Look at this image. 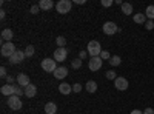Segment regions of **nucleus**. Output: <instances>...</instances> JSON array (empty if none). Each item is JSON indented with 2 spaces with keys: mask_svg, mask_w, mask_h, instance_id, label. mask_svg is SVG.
Here are the masks:
<instances>
[{
  "mask_svg": "<svg viewBox=\"0 0 154 114\" xmlns=\"http://www.w3.org/2000/svg\"><path fill=\"white\" fill-rule=\"evenodd\" d=\"M37 94V86L35 85H28L26 88H25V96H26V97H34Z\"/></svg>",
  "mask_w": 154,
  "mask_h": 114,
  "instance_id": "obj_14",
  "label": "nucleus"
},
{
  "mask_svg": "<svg viewBox=\"0 0 154 114\" xmlns=\"http://www.w3.org/2000/svg\"><path fill=\"white\" fill-rule=\"evenodd\" d=\"M22 97H19V96H11V97H8V106L11 108V109H14V111H19V109H22Z\"/></svg>",
  "mask_w": 154,
  "mask_h": 114,
  "instance_id": "obj_5",
  "label": "nucleus"
},
{
  "mask_svg": "<svg viewBox=\"0 0 154 114\" xmlns=\"http://www.w3.org/2000/svg\"><path fill=\"white\" fill-rule=\"evenodd\" d=\"M5 16H6V12H5V9H2L0 11V19H5Z\"/></svg>",
  "mask_w": 154,
  "mask_h": 114,
  "instance_id": "obj_40",
  "label": "nucleus"
},
{
  "mask_svg": "<svg viewBox=\"0 0 154 114\" xmlns=\"http://www.w3.org/2000/svg\"><path fill=\"white\" fill-rule=\"evenodd\" d=\"M16 82H17V85H20V86H25V88H26L28 85H31L29 75L23 74V72H19V74H17V77H16Z\"/></svg>",
  "mask_w": 154,
  "mask_h": 114,
  "instance_id": "obj_9",
  "label": "nucleus"
},
{
  "mask_svg": "<svg viewBox=\"0 0 154 114\" xmlns=\"http://www.w3.org/2000/svg\"><path fill=\"white\" fill-rule=\"evenodd\" d=\"M56 43H57L59 48H65V45H66V39H65V37H62V35H59L57 39H56Z\"/></svg>",
  "mask_w": 154,
  "mask_h": 114,
  "instance_id": "obj_25",
  "label": "nucleus"
},
{
  "mask_svg": "<svg viewBox=\"0 0 154 114\" xmlns=\"http://www.w3.org/2000/svg\"><path fill=\"white\" fill-rule=\"evenodd\" d=\"M117 31H119V26L114 22H105L103 23V32L106 35H112V34H116Z\"/></svg>",
  "mask_w": 154,
  "mask_h": 114,
  "instance_id": "obj_7",
  "label": "nucleus"
},
{
  "mask_svg": "<svg viewBox=\"0 0 154 114\" xmlns=\"http://www.w3.org/2000/svg\"><path fill=\"white\" fill-rule=\"evenodd\" d=\"M106 79L108 80H116L117 79V74H116V71H112V69H109V71H106Z\"/></svg>",
  "mask_w": 154,
  "mask_h": 114,
  "instance_id": "obj_27",
  "label": "nucleus"
},
{
  "mask_svg": "<svg viewBox=\"0 0 154 114\" xmlns=\"http://www.w3.org/2000/svg\"><path fill=\"white\" fill-rule=\"evenodd\" d=\"M82 59H74V60H71V68H74V69H79L80 66H82Z\"/></svg>",
  "mask_w": 154,
  "mask_h": 114,
  "instance_id": "obj_23",
  "label": "nucleus"
},
{
  "mask_svg": "<svg viewBox=\"0 0 154 114\" xmlns=\"http://www.w3.org/2000/svg\"><path fill=\"white\" fill-rule=\"evenodd\" d=\"M14 80H16V79L12 77V75H8V77H6V82H8L9 85H12V83H14Z\"/></svg>",
  "mask_w": 154,
  "mask_h": 114,
  "instance_id": "obj_36",
  "label": "nucleus"
},
{
  "mask_svg": "<svg viewBox=\"0 0 154 114\" xmlns=\"http://www.w3.org/2000/svg\"><path fill=\"white\" fill-rule=\"evenodd\" d=\"M56 60L54 59H43L42 60V63H40V65H42V69L43 71H46V72H54L56 69H57V65H56Z\"/></svg>",
  "mask_w": 154,
  "mask_h": 114,
  "instance_id": "obj_3",
  "label": "nucleus"
},
{
  "mask_svg": "<svg viewBox=\"0 0 154 114\" xmlns=\"http://www.w3.org/2000/svg\"><path fill=\"white\" fill-rule=\"evenodd\" d=\"M122 12L125 16H131L133 14V5L131 3H123L122 5Z\"/></svg>",
  "mask_w": 154,
  "mask_h": 114,
  "instance_id": "obj_21",
  "label": "nucleus"
},
{
  "mask_svg": "<svg viewBox=\"0 0 154 114\" xmlns=\"http://www.w3.org/2000/svg\"><path fill=\"white\" fill-rule=\"evenodd\" d=\"M71 6H72V2H69V0H59L56 5V9L59 14H66V12L71 11Z\"/></svg>",
  "mask_w": 154,
  "mask_h": 114,
  "instance_id": "obj_2",
  "label": "nucleus"
},
{
  "mask_svg": "<svg viewBox=\"0 0 154 114\" xmlns=\"http://www.w3.org/2000/svg\"><path fill=\"white\" fill-rule=\"evenodd\" d=\"M145 16H146L149 20L154 19V5H149V6L145 9Z\"/></svg>",
  "mask_w": 154,
  "mask_h": 114,
  "instance_id": "obj_22",
  "label": "nucleus"
},
{
  "mask_svg": "<svg viewBox=\"0 0 154 114\" xmlns=\"http://www.w3.org/2000/svg\"><path fill=\"white\" fill-rule=\"evenodd\" d=\"M2 94L3 96H8V97H11V96H14V85H9V83H6V85H3L2 86Z\"/></svg>",
  "mask_w": 154,
  "mask_h": 114,
  "instance_id": "obj_13",
  "label": "nucleus"
},
{
  "mask_svg": "<svg viewBox=\"0 0 154 114\" xmlns=\"http://www.w3.org/2000/svg\"><path fill=\"white\" fill-rule=\"evenodd\" d=\"M102 63H103V60L100 59V56L99 57H91V59H89L88 66H89V69H91V71H99L102 68Z\"/></svg>",
  "mask_w": 154,
  "mask_h": 114,
  "instance_id": "obj_8",
  "label": "nucleus"
},
{
  "mask_svg": "<svg viewBox=\"0 0 154 114\" xmlns=\"http://www.w3.org/2000/svg\"><path fill=\"white\" fill-rule=\"evenodd\" d=\"M34 53H35V49H34L32 45H28L26 48H25V54H26V57H32Z\"/></svg>",
  "mask_w": 154,
  "mask_h": 114,
  "instance_id": "obj_26",
  "label": "nucleus"
},
{
  "mask_svg": "<svg viewBox=\"0 0 154 114\" xmlns=\"http://www.w3.org/2000/svg\"><path fill=\"white\" fill-rule=\"evenodd\" d=\"M146 16L145 14H142V12H137V14H134V17H133V20L136 22V23H139V25H145L146 23Z\"/></svg>",
  "mask_w": 154,
  "mask_h": 114,
  "instance_id": "obj_18",
  "label": "nucleus"
},
{
  "mask_svg": "<svg viewBox=\"0 0 154 114\" xmlns=\"http://www.w3.org/2000/svg\"><path fill=\"white\" fill-rule=\"evenodd\" d=\"M145 28H146L148 31H151V29L154 28V22H152V20H146V23H145Z\"/></svg>",
  "mask_w": 154,
  "mask_h": 114,
  "instance_id": "obj_31",
  "label": "nucleus"
},
{
  "mask_svg": "<svg viewBox=\"0 0 154 114\" xmlns=\"http://www.w3.org/2000/svg\"><path fill=\"white\" fill-rule=\"evenodd\" d=\"M53 74H54V77H56V79H65L66 75H68V68H65V66H59Z\"/></svg>",
  "mask_w": 154,
  "mask_h": 114,
  "instance_id": "obj_12",
  "label": "nucleus"
},
{
  "mask_svg": "<svg viewBox=\"0 0 154 114\" xmlns=\"http://www.w3.org/2000/svg\"><path fill=\"white\" fill-rule=\"evenodd\" d=\"M25 57H26L25 51H22V49H17V51L9 57V63H11V65H17V63L23 62V59H25Z\"/></svg>",
  "mask_w": 154,
  "mask_h": 114,
  "instance_id": "obj_6",
  "label": "nucleus"
},
{
  "mask_svg": "<svg viewBox=\"0 0 154 114\" xmlns=\"http://www.w3.org/2000/svg\"><path fill=\"white\" fill-rule=\"evenodd\" d=\"M100 59H102V60H109V59H111V56H109V53H108V51H105V49H103V51L100 53Z\"/></svg>",
  "mask_w": 154,
  "mask_h": 114,
  "instance_id": "obj_29",
  "label": "nucleus"
},
{
  "mask_svg": "<svg viewBox=\"0 0 154 114\" xmlns=\"http://www.w3.org/2000/svg\"><path fill=\"white\" fill-rule=\"evenodd\" d=\"M72 91H74V93H80V91H82V85H80V83H74V85H72Z\"/></svg>",
  "mask_w": 154,
  "mask_h": 114,
  "instance_id": "obj_30",
  "label": "nucleus"
},
{
  "mask_svg": "<svg viewBox=\"0 0 154 114\" xmlns=\"http://www.w3.org/2000/svg\"><path fill=\"white\" fill-rule=\"evenodd\" d=\"M86 56H88V51H80L79 53V59H82V60L86 59Z\"/></svg>",
  "mask_w": 154,
  "mask_h": 114,
  "instance_id": "obj_35",
  "label": "nucleus"
},
{
  "mask_svg": "<svg viewBox=\"0 0 154 114\" xmlns=\"http://www.w3.org/2000/svg\"><path fill=\"white\" fill-rule=\"evenodd\" d=\"M120 62H122V60H120L119 56H111V59H109V63H111L112 66H119Z\"/></svg>",
  "mask_w": 154,
  "mask_h": 114,
  "instance_id": "obj_24",
  "label": "nucleus"
},
{
  "mask_svg": "<svg viewBox=\"0 0 154 114\" xmlns=\"http://www.w3.org/2000/svg\"><path fill=\"white\" fill-rule=\"evenodd\" d=\"M86 51H88V54L91 56V57H99L100 53L103 51V49H102V46H100V42H97V40H91V42L88 43Z\"/></svg>",
  "mask_w": 154,
  "mask_h": 114,
  "instance_id": "obj_1",
  "label": "nucleus"
},
{
  "mask_svg": "<svg viewBox=\"0 0 154 114\" xmlns=\"http://www.w3.org/2000/svg\"><path fill=\"white\" fill-rule=\"evenodd\" d=\"M114 86H116V90H119V91H125L128 88V80L125 77H117L114 80Z\"/></svg>",
  "mask_w": 154,
  "mask_h": 114,
  "instance_id": "obj_11",
  "label": "nucleus"
},
{
  "mask_svg": "<svg viewBox=\"0 0 154 114\" xmlns=\"http://www.w3.org/2000/svg\"><path fill=\"white\" fill-rule=\"evenodd\" d=\"M14 94L22 97V94H25V91H22V86L20 85H14Z\"/></svg>",
  "mask_w": 154,
  "mask_h": 114,
  "instance_id": "obj_28",
  "label": "nucleus"
},
{
  "mask_svg": "<svg viewBox=\"0 0 154 114\" xmlns=\"http://www.w3.org/2000/svg\"><path fill=\"white\" fill-rule=\"evenodd\" d=\"M12 29H9V28H5L3 31H2V39L5 40V42H11L12 40Z\"/></svg>",
  "mask_w": 154,
  "mask_h": 114,
  "instance_id": "obj_17",
  "label": "nucleus"
},
{
  "mask_svg": "<svg viewBox=\"0 0 154 114\" xmlns=\"http://www.w3.org/2000/svg\"><path fill=\"white\" fill-rule=\"evenodd\" d=\"M0 77H3V79H6V77H8V74H6V68H5V66L0 68Z\"/></svg>",
  "mask_w": 154,
  "mask_h": 114,
  "instance_id": "obj_34",
  "label": "nucleus"
},
{
  "mask_svg": "<svg viewBox=\"0 0 154 114\" xmlns=\"http://www.w3.org/2000/svg\"><path fill=\"white\" fill-rule=\"evenodd\" d=\"M38 11H40V6H38V5H32L31 6V12H32V14H38Z\"/></svg>",
  "mask_w": 154,
  "mask_h": 114,
  "instance_id": "obj_33",
  "label": "nucleus"
},
{
  "mask_svg": "<svg viewBox=\"0 0 154 114\" xmlns=\"http://www.w3.org/2000/svg\"><path fill=\"white\" fill-rule=\"evenodd\" d=\"M74 3H77V5H85L86 0H74Z\"/></svg>",
  "mask_w": 154,
  "mask_h": 114,
  "instance_id": "obj_38",
  "label": "nucleus"
},
{
  "mask_svg": "<svg viewBox=\"0 0 154 114\" xmlns=\"http://www.w3.org/2000/svg\"><path fill=\"white\" fill-rule=\"evenodd\" d=\"M66 56H68V51L65 48H57L54 51V60L56 62H63L66 59Z\"/></svg>",
  "mask_w": 154,
  "mask_h": 114,
  "instance_id": "obj_10",
  "label": "nucleus"
},
{
  "mask_svg": "<svg viewBox=\"0 0 154 114\" xmlns=\"http://www.w3.org/2000/svg\"><path fill=\"white\" fill-rule=\"evenodd\" d=\"M114 2L112 0H102V6H105V8H109Z\"/></svg>",
  "mask_w": 154,
  "mask_h": 114,
  "instance_id": "obj_32",
  "label": "nucleus"
},
{
  "mask_svg": "<svg viewBox=\"0 0 154 114\" xmlns=\"http://www.w3.org/2000/svg\"><path fill=\"white\" fill-rule=\"evenodd\" d=\"M130 114H143V111H140V109H133Z\"/></svg>",
  "mask_w": 154,
  "mask_h": 114,
  "instance_id": "obj_39",
  "label": "nucleus"
},
{
  "mask_svg": "<svg viewBox=\"0 0 154 114\" xmlns=\"http://www.w3.org/2000/svg\"><path fill=\"white\" fill-rule=\"evenodd\" d=\"M38 6H40V9L48 11V9H51L54 6V2L53 0H40V2H38Z\"/></svg>",
  "mask_w": 154,
  "mask_h": 114,
  "instance_id": "obj_16",
  "label": "nucleus"
},
{
  "mask_svg": "<svg viewBox=\"0 0 154 114\" xmlns=\"http://www.w3.org/2000/svg\"><path fill=\"white\" fill-rule=\"evenodd\" d=\"M85 88H86L88 93H96V91H97V83H96L94 80H89V82H86Z\"/></svg>",
  "mask_w": 154,
  "mask_h": 114,
  "instance_id": "obj_20",
  "label": "nucleus"
},
{
  "mask_svg": "<svg viewBox=\"0 0 154 114\" xmlns=\"http://www.w3.org/2000/svg\"><path fill=\"white\" fill-rule=\"evenodd\" d=\"M59 91H60V94H69L71 91H72V86L69 85V83H65V82H63V83H60L59 85Z\"/></svg>",
  "mask_w": 154,
  "mask_h": 114,
  "instance_id": "obj_15",
  "label": "nucleus"
},
{
  "mask_svg": "<svg viewBox=\"0 0 154 114\" xmlns=\"http://www.w3.org/2000/svg\"><path fill=\"white\" fill-rule=\"evenodd\" d=\"M16 51H17V49H16V46H14V43H12V42H5L2 45V49H0V53H2L3 57H11Z\"/></svg>",
  "mask_w": 154,
  "mask_h": 114,
  "instance_id": "obj_4",
  "label": "nucleus"
},
{
  "mask_svg": "<svg viewBox=\"0 0 154 114\" xmlns=\"http://www.w3.org/2000/svg\"><path fill=\"white\" fill-rule=\"evenodd\" d=\"M143 114H154V109H152V108H145Z\"/></svg>",
  "mask_w": 154,
  "mask_h": 114,
  "instance_id": "obj_37",
  "label": "nucleus"
},
{
  "mask_svg": "<svg viewBox=\"0 0 154 114\" xmlns=\"http://www.w3.org/2000/svg\"><path fill=\"white\" fill-rule=\"evenodd\" d=\"M56 111H57L56 103H53V102H48V103L45 105V112H46V114H57Z\"/></svg>",
  "mask_w": 154,
  "mask_h": 114,
  "instance_id": "obj_19",
  "label": "nucleus"
}]
</instances>
